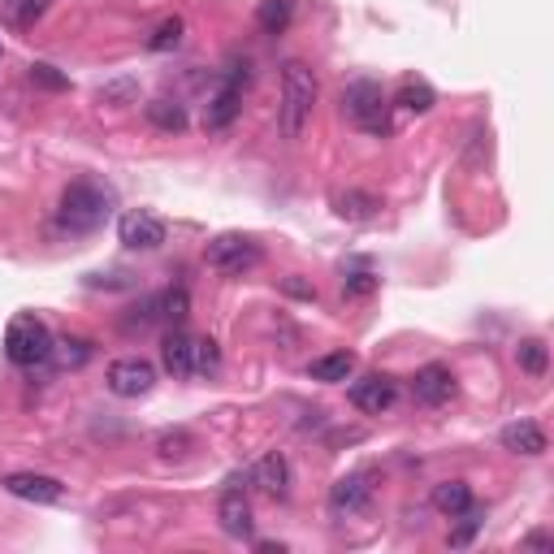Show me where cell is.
<instances>
[{
	"label": "cell",
	"instance_id": "e0dca14e",
	"mask_svg": "<svg viewBox=\"0 0 554 554\" xmlns=\"http://www.w3.org/2000/svg\"><path fill=\"white\" fill-rule=\"evenodd\" d=\"M308 377L312 381H325V386H338V381H351L355 377V355L351 351H329V355H316L308 364Z\"/></svg>",
	"mask_w": 554,
	"mask_h": 554
},
{
	"label": "cell",
	"instance_id": "f546056e",
	"mask_svg": "<svg viewBox=\"0 0 554 554\" xmlns=\"http://www.w3.org/2000/svg\"><path fill=\"white\" fill-rule=\"evenodd\" d=\"M31 83H35V87H48V91H65V87H70V78L57 74V65L35 61V65H31Z\"/></svg>",
	"mask_w": 554,
	"mask_h": 554
},
{
	"label": "cell",
	"instance_id": "4dcf8cb0",
	"mask_svg": "<svg viewBox=\"0 0 554 554\" xmlns=\"http://www.w3.org/2000/svg\"><path fill=\"white\" fill-rule=\"evenodd\" d=\"M373 290H377L373 273H347V277H342V295H347V299H364V295H373Z\"/></svg>",
	"mask_w": 554,
	"mask_h": 554
},
{
	"label": "cell",
	"instance_id": "cb8c5ba5",
	"mask_svg": "<svg viewBox=\"0 0 554 554\" xmlns=\"http://www.w3.org/2000/svg\"><path fill=\"white\" fill-rule=\"evenodd\" d=\"M394 104H399V109H412V113H429L433 104H438V96H433L429 83H420V78H407V83L399 87V96H394Z\"/></svg>",
	"mask_w": 554,
	"mask_h": 554
},
{
	"label": "cell",
	"instance_id": "8992f818",
	"mask_svg": "<svg viewBox=\"0 0 554 554\" xmlns=\"http://www.w3.org/2000/svg\"><path fill=\"white\" fill-rule=\"evenodd\" d=\"M368 503H373V472L368 468L347 472V477H338L334 485H329V511H334L338 520L360 516Z\"/></svg>",
	"mask_w": 554,
	"mask_h": 554
},
{
	"label": "cell",
	"instance_id": "2e32d148",
	"mask_svg": "<svg viewBox=\"0 0 554 554\" xmlns=\"http://www.w3.org/2000/svg\"><path fill=\"white\" fill-rule=\"evenodd\" d=\"M503 446L511 455H542L546 451V429L537 420H516L503 429Z\"/></svg>",
	"mask_w": 554,
	"mask_h": 554
},
{
	"label": "cell",
	"instance_id": "d6a6232c",
	"mask_svg": "<svg viewBox=\"0 0 554 554\" xmlns=\"http://www.w3.org/2000/svg\"><path fill=\"white\" fill-rule=\"evenodd\" d=\"M282 290H286V295H299V299H316V290L312 286H303V282H295V277H286V282H282Z\"/></svg>",
	"mask_w": 554,
	"mask_h": 554
},
{
	"label": "cell",
	"instance_id": "5bb4252c",
	"mask_svg": "<svg viewBox=\"0 0 554 554\" xmlns=\"http://www.w3.org/2000/svg\"><path fill=\"white\" fill-rule=\"evenodd\" d=\"M191 355H195V338L187 334V329H169L165 334V342H161V360H165V368L174 377H191Z\"/></svg>",
	"mask_w": 554,
	"mask_h": 554
},
{
	"label": "cell",
	"instance_id": "ba28073f",
	"mask_svg": "<svg viewBox=\"0 0 554 554\" xmlns=\"http://www.w3.org/2000/svg\"><path fill=\"white\" fill-rule=\"evenodd\" d=\"M117 239H122V247H130V252H156V247L165 243V221L156 213L135 208V213H126L117 221Z\"/></svg>",
	"mask_w": 554,
	"mask_h": 554
},
{
	"label": "cell",
	"instance_id": "9a60e30c",
	"mask_svg": "<svg viewBox=\"0 0 554 554\" xmlns=\"http://www.w3.org/2000/svg\"><path fill=\"white\" fill-rule=\"evenodd\" d=\"M252 481L265 490L269 498H286V490H290V464H286V455H265L260 464L252 468Z\"/></svg>",
	"mask_w": 554,
	"mask_h": 554
},
{
	"label": "cell",
	"instance_id": "8fae6325",
	"mask_svg": "<svg viewBox=\"0 0 554 554\" xmlns=\"http://www.w3.org/2000/svg\"><path fill=\"white\" fill-rule=\"evenodd\" d=\"M217 520H221V533L226 537H252V503H247V494L239 490V481L230 477L226 485V494H221V503H217Z\"/></svg>",
	"mask_w": 554,
	"mask_h": 554
},
{
	"label": "cell",
	"instance_id": "d6986e66",
	"mask_svg": "<svg viewBox=\"0 0 554 554\" xmlns=\"http://www.w3.org/2000/svg\"><path fill=\"white\" fill-rule=\"evenodd\" d=\"M429 503H433V511H442L446 520H455L459 511L472 507V490H468L464 481H442V485H433V498H429Z\"/></svg>",
	"mask_w": 554,
	"mask_h": 554
},
{
	"label": "cell",
	"instance_id": "603a6c76",
	"mask_svg": "<svg viewBox=\"0 0 554 554\" xmlns=\"http://www.w3.org/2000/svg\"><path fill=\"white\" fill-rule=\"evenodd\" d=\"M516 364H520L529 377H546V368H550V347H546L542 338H524L520 347H516Z\"/></svg>",
	"mask_w": 554,
	"mask_h": 554
},
{
	"label": "cell",
	"instance_id": "f1b7e54d",
	"mask_svg": "<svg viewBox=\"0 0 554 554\" xmlns=\"http://www.w3.org/2000/svg\"><path fill=\"white\" fill-rule=\"evenodd\" d=\"M455 520H459V529L451 533V546H468V542H472V537H477V529H481V507H477V503H472L468 511H459V516H455Z\"/></svg>",
	"mask_w": 554,
	"mask_h": 554
},
{
	"label": "cell",
	"instance_id": "ac0fdd59",
	"mask_svg": "<svg viewBox=\"0 0 554 554\" xmlns=\"http://www.w3.org/2000/svg\"><path fill=\"white\" fill-rule=\"evenodd\" d=\"M334 208H338V217H347V221H377L381 217V200L373 191H338Z\"/></svg>",
	"mask_w": 554,
	"mask_h": 554
},
{
	"label": "cell",
	"instance_id": "6da1fadb",
	"mask_svg": "<svg viewBox=\"0 0 554 554\" xmlns=\"http://www.w3.org/2000/svg\"><path fill=\"white\" fill-rule=\"evenodd\" d=\"M113 217V191L100 182H70L57 208V226L65 234H91Z\"/></svg>",
	"mask_w": 554,
	"mask_h": 554
},
{
	"label": "cell",
	"instance_id": "7a4b0ae2",
	"mask_svg": "<svg viewBox=\"0 0 554 554\" xmlns=\"http://www.w3.org/2000/svg\"><path fill=\"white\" fill-rule=\"evenodd\" d=\"M316 109V74L303 61L282 65V135L299 139Z\"/></svg>",
	"mask_w": 554,
	"mask_h": 554
},
{
	"label": "cell",
	"instance_id": "44dd1931",
	"mask_svg": "<svg viewBox=\"0 0 554 554\" xmlns=\"http://www.w3.org/2000/svg\"><path fill=\"white\" fill-rule=\"evenodd\" d=\"M290 13H295V0H260L256 22H260L265 35H282L290 26Z\"/></svg>",
	"mask_w": 554,
	"mask_h": 554
},
{
	"label": "cell",
	"instance_id": "277c9868",
	"mask_svg": "<svg viewBox=\"0 0 554 554\" xmlns=\"http://www.w3.org/2000/svg\"><path fill=\"white\" fill-rule=\"evenodd\" d=\"M5 355L18 368H39L52 360V334L35 312H18L5 329Z\"/></svg>",
	"mask_w": 554,
	"mask_h": 554
},
{
	"label": "cell",
	"instance_id": "30bf717a",
	"mask_svg": "<svg viewBox=\"0 0 554 554\" xmlns=\"http://www.w3.org/2000/svg\"><path fill=\"white\" fill-rule=\"evenodd\" d=\"M5 490L13 498H22V503H39V507H52L65 498V485L57 477H44V472H9Z\"/></svg>",
	"mask_w": 554,
	"mask_h": 554
},
{
	"label": "cell",
	"instance_id": "7c38bea8",
	"mask_svg": "<svg viewBox=\"0 0 554 554\" xmlns=\"http://www.w3.org/2000/svg\"><path fill=\"white\" fill-rule=\"evenodd\" d=\"M451 394H455V373H451L446 364H425V368H420V373L412 377V399L425 403V407L451 403Z\"/></svg>",
	"mask_w": 554,
	"mask_h": 554
},
{
	"label": "cell",
	"instance_id": "4fadbf2b",
	"mask_svg": "<svg viewBox=\"0 0 554 554\" xmlns=\"http://www.w3.org/2000/svg\"><path fill=\"white\" fill-rule=\"evenodd\" d=\"M239 109H243V87L234 83V78H226V83L213 91L208 109H204V130H230Z\"/></svg>",
	"mask_w": 554,
	"mask_h": 554
},
{
	"label": "cell",
	"instance_id": "d4e9b609",
	"mask_svg": "<svg viewBox=\"0 0 554 554\" xmlns=\"http://www.w3.org/2000/svg\"><path fill=\"white\" fill-rule=\"evenodd\" d=\"M91 342L87 338H61V342H52V360H57L61 368H83L91 360Z\"/></svg>",
	"mask_w": 554,
	"mask_h": 554
},
{
	"label": "cell",
	"instance_id": "5b68a950",
	"mask_svg": "<svg viewBox=\"0 0 554 554\" xmlns=\"http://www.w3.org/2000/svg\"><path fill=\"white\" fill-rule=\"evenodd\" d=\"M204 260H208V269H217L226 277H243L265 260V252H260V243L247 239V234H217V239L204 247Z\"/></svg>",
	"mask_w": 554,
	"mask_h": 554
},
{
	"label": "cell",
	"instance_id": "9c48e42d",
	"mask_svg": "<svg viewBox=\"0 0 554 554\" xmlns=\"http://www.w3.org/2000/svg\"><path fill=\"white\" fill-rule=\"evenodd\" d=\"M347 399H351V407H360V412L381 416L394 407V399H399V386H394V377H386V373H368L360 381H351Z\"/></svg>",
	"mask_w": 554,
	"mask_h": 554
},
{
	"label": "cell",
	"instance_id": "7402d4cb",
	"mask_svg": "<svg viewBox=\"0 0 554 554\" xmlns=\"http://www.w3.org/2000/svg\"><path fill=\"white\" fill-rule=\"evenodd\" d=\"M148 122L156 130H169V135H178V130H187V109H182L178 100H152L148 104Z\"/></svg>",
	"mask_w": 554,
	"mask_h": 554
},
{
	"label": "cell",
	"instance_id": "83f0119b",
	"mask_svg": "<svg viewBox=\"0 0 554 554\" xmlns=\"http://www.w3.org/2000/svg\"><path fill=\"white\" fill-rule=\"evenodd\" d=\"M187 312H191V295H187V290H165V295H161V316H165V321H174V325H182V321H187Z\"/></svg>",
	"mask_w": 554,
	"mask_h": 554
},
{
	"label": "cell",
	"instance_id": "836d02e7",
	"mask_svg": "<svg viewBox=\"0 0 554 554\" xmlns=\"http://www.w3.org/2000/svg\"><path fill=\"white\" fill-rule=\"evenodd\" d=\"M524 546H529V550H550L554 542H550L546 533H529V537H524Z\"/></svg>",
	"mask_w": 554,
	"mask_h": 554
},
{
	"label": "cell",
	"instance_id": "4316f807",
	"mask_svg": "<svg viewBox=\"0 0 554 554\" xmlns=\"http://www.w3.org/2000/svg\"><path fill=\"white\" fill-rule=\"evenodd\" d=\"M182 31H187V26H182V18H165L161 26H156V35L148 39V48H152V52L178 48V44H182Z\"/></svg>",
	"mask_w": 554,
	"mask_h": 554
},
{
	"label": "cell",
	"instance_id": "ffe728a7",
	"mask_svg": "<svg viewBox=\"0 0 554 554\" xmlns=\"http://www.w3.org/2000/svg\"><path fill=\"white\" fill-rule=\"evenodd\" d=\"M48 5L52 0H0V22L13 26V31H26V26H35L44 18Z\"/></svg>",
	"mask_w": 554,
	"mask_h": 554
},
{
	"label": "cell",
	"instance_id": "484cf974",
	"mask_svg": "<svg viewBox=\"0 0 554 554\" xmlns=\"http://www.w3.org/2000/svg\"><path fill=\"white\" fill-rule=\"evenodd\" d=\"M221 368V347L213 338H195V355H191V377H217Z\"/></svg>",
	"mask_w": 554,
	"mask_h": 554
},
{
	"label": "cell",
	"instance_id": "3957f363",
	"mask_svg": "<svg viewBox=\"0 0 554 554\" xmlns=\"http://www.w3.org/2000/svg\"><path fill=\"white\" fill-rule=\"evenodd\" d=\"M342 113H347V122L355 130H364V135H373V139L390 135V100L373 78H355V83L342 91Z\"/></svg>",
	"mask_w": 554,
	"mask_h": 554
},
{
	"label": "cell",
	"instance_id": "52a82bcc",
	"mask_svg": "<svg viewBox=\"0 0 554 554\" xmlns=\"http://www.w3.org/2000/svg\"><path fill=\"white\" fill-rule=\"evenodd\" d=\"M152 386H156V368L143 355H122V360L109 364V390L117 399H139Z\"/></svg>",
	"mask_w": 554,
	"mask_h": 554
},
{
	"label": "cell",
	"instance_id": "1f68e13d",
	"mask_svg": "<svg viewBox=\"0 0 554 554\" xmlns=\"http://www.w3.org/2000/svg\"><path fill=\"white\" fill-rule=\"evenodd\" d=\"M130 96H135V83H113V87H104V91H100V100H104V104H113V100H130Z\"/></svg>",
	"mask_w": 554,
	"mask_h": 554
}]
</instances>
